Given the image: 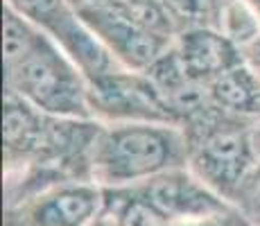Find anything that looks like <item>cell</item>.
<instances>
[{
    "mask_svg": "<svg viewBox=\"0 0 260 226\" xmlns=\"http://www.w3.org/2000/svg\"><path fill=\"white\" fill-rule=\"evenodd\" d=\"M48 34L86 79L120 68L68 0H5Z\"/></svg>",
    "mask_w": 260,
    "mask_h": 226,
    "instance_id": "obj_4",
    "label": "cell"
},
{
    "mask_svg": "<svg viewBox=\"0 0 260 226\" xmlns=\"http://www.w3.org/2000/svg\"><path fill=\"white\" fill-rule=\"evenodd\" d=\"M75 9H86V7H95V5H104L111 3V0H68Z\"/></svg>",
    "mask_w": 260,
    "mask_h": 226,
    "instance_id": "obj_18",
    "label": "cell"
},
{
    "mask_svg": "<svg viewBox=\"0 0 260 226\" xmlns=\"http://www.w3.org/2000/svg\"><path fill=\"white\" fill-rule=\"evenodd\" d=\"M231 204L240 210L249 226H260V160L242 181Z\"/></svg>",
    "mask_w": 260,
    "mask_h": 226,
    "instance_id": "obj_15",
    "label": "cell"
},
{
    "mask_svg": "<svg viewBox=\"0 0 260 226\" xmlns=\"http://www.w3.org/2000/svg\"><path fill=\"white\" fill-rule=\"evenodd\" d=\"M77 14L120 66L136 73H145L174 43L152 32L120 0L77 9Z\"/></svg>",
    "mask_w": 260,
    "mask_h": 226,
    "instance_id": "obj_7",
    "label": "cell"
},
{
    "mask_svg": "<svg viewBox=\"0 0 260 226\" xmlns=\"http://www.w3.org/2000/svg\"><path fill=\"white\" fill-rule=\"evenodd\" d=\"M249 3L253 5V9H256V12H258V16H260V0H249Z\"/></svg>",
    "mask_w": 260,
    "mask_h": 226,
    "instance_id": "obj_20",
    "label": "cell"
},
{
    "mask_svg": "<svg viewBox=\"0 0 260 226\" xmlns=\"http://www.w3.org/2000/svg\"><path fill=\"white\" fill-rule=\"evenodd\" d=\"M188 168L181 127L163 122L102 124L91 156V177L102 188H129Z\"/></svg>",
    "mask_w": 260,
    "mask_h": 226,
    "instance_id": "obj_1",
    "label": "cell"
},
{
    "mask_svg": "<svg viewBox=\"0 0 260 226\" xmlns=\"http://www.w3.org/2000/svg\"><path fill=\"white\" fill-rule=\"evenodd\" d=\"M168 226H233L224 219H204V222H181V224H168Z\"/></svg>",
    "mask_w": 260,
    "mask_h": 226,
    "instance_id": "obj_17",
    "label": "cell"
},
{
    "mask_svg": "<svg viewBox=\"0 0 260 226\" xmlns=\"http://www.w3.org/2000/svg\"><path fill=\"white\" fill-rule=\"evenodd\" d=\"M242 63L260 79V37L249 43L247 48H242Z\"/></svg>",
    "mask_w": 260,
    "mask_h": 226,
    "instance_id": "obj_16",
    "label": "cell"
},
{
    "mask_svg": "<svg viewBox=\"0 0 260 226\" xmlns=\"http://www.w3.org/2000/svg\"><path fill=\"white\" fill-rule=\"evenodd\" d=\"M134 188L154 206V210L168 224L224 219L233 226H249L236 206L206 188L188 168L172 170Z\"/></svg>",
    "mask_w": 260,
    "mask_h": 226,
    "instance_id": "obj_6",
    "label": "cell"
},
{
    "mask_svg": "<svg viewBox=\"0 0 260 226\" xmlns=\"http://www.w3.org/2000/svg\"><path fill=\"white\" fill-rule=\"evenodd\" d=\"M88 82V107L98 122H163L174 124L161 93L145 73L113 68Z\"/></svg>",
    "mask_w": 260,
    "mask_h": 226,
    "instance_id": "obj_5",
    "label": "cell"
},
{
    "mask_svg": "<svg viewBox=\"0 0 260 226\" xmlns=\"http://www.w3.org/2000/svg\"><path fill=\"white\" fill-rule=\"evenodd\" d=\"M5 90L54 118H93L86 77L43 29L16 61L5 66Z\"/></svg>",
    "mask_w": 260,
    "mask_h": 226,
    "instance_id": "obj_2",
    "label": "cell"
},
{
    "mask_svg": "<svg viewBox=\"0 0 260 226\" xmlns=\"http://www.w3.org/2000/svg\"><path fill=\"white\" fill-rule=\"evenodd\" d=\"M88 226H118L116 222H113V219L111 217H109V215L107 213H102V215H100V217L98 219H93V222L91 224H88Z\"/></svg>",
    "mask_w": 260,
    "mask_h": 226,
    "instance_id": "obj_19",
    "label": "cell"
},
{
    "mask_svg": "<svg viewBox=\"0 0 260 226\" xmlns=\"http://www.w3.org/2000/svg\"><path fill=\"white\" fill-rule=\"evenodd\" d=\"M48 113L34 109L18 95L5 90L3 138L5 158L9 165H29L37 160L48 127Z\"/></svg>",
    "mask_w": 260,
    "mask_h": 226,
    "instance_id": "obj_10",
    "label": "cell"
},
{
    "mask_svg": "<svg viewBox=\"0 0 260 226\" xmlns=\"http://www.w3.org/2000/svg\"><path fill=\"white\" fill-rule=\"evenodd\" d=\"M104 210L95 181H61L39 190L23 206V226H88Z\"/></svg>",
    "mask_w": 260,
    "mask_h": 226,
    "instance_id": "obj_8",
    "label": "cell"
},
{
    "mask_svg": "<svg viewBox=\"0 0 260 226\" xmlns=\"http://www.w3.org/2000/svg\"><path fill=\"white\" fill-rule=\"evenodd\" d=\"M219 29L242 50L260 37V16L249 0H226Z\"/></svg>",
    "mask_w": 260,
    "mask_h": 226,
    "instance_id": "obj_14",
    "label": "cell"
},
{
    "mask_svg": "<svg viewBox=\"0 0 260 226\" xmlns=\"http://www.w3.org/2000/svg\"><path fill=\"white\" fill-rule=\"evenodd\" d=\"M172 48L188 77L204 86L242 63V50L217 27L183 29L177 34Z\"/></svg>",
    "mask_w": 260,
    "mask_h": 226,
    "instance_id": "obj_9",
    "label": "cell"
},
{
    "mask_svg": "<svg viewBox=\"0 0 260 226\" xmlns=\"http://www.w3.org/2000/svg\"><path fill=\"white\" fill-rule=\"evenodd\" d=\"M118 226H168L136 188H104V210Z\"/></svg>",
    "mask_w": 260,
    "mask_h": 226,
    "instance_id": "obj_12",
    "label": "cell"
},
{
    "mask_svg": "<svg viewBox=\"0 0 260 226\" xmlns=\"http://www.w3.org/2000/svg\"><path fill=\"white\" fill-rule=\"evenodd\" d=\"M208 93L213 104L224 113L249 122L260 118V79L244 63L208 84Z\"/></svg>",
    "mask_w": 260,
    "mask_h": 226,
    "instance_id": "obj_11",
    "label": "cell"
},
{
    "mask_svg": "<svg viewBox=\"0 0 260 226\" xmlns=\"http://www.w3.org/2000/svg\"><path fill=\"white\" fill-rule=\"evenodd\" d=\"M181 129L188 140V170L215 195L231 202L258 163L251 122L213 107Z\"/></svg>",
    "mask_w": 260,
    "mask_h": 226,
    "instance_id": "obj_3",
    "label": "cell"
},
{
    "mask_svg": "<svg viewBox=\"0 0 260 226\" xmlns=\"http://www.w3.org/2000/svg\"><path fill=\"white\" fill-rule=\"evenodd\" d=\"M224 5L226 0H163V7H166L177 34L192 27L219 29Z\"/></svg>",
    "mask_w": 260,
    "mask_h": 226,
    "instance_id": "obj_13",
    "label": "cell"
}]
</instances>
